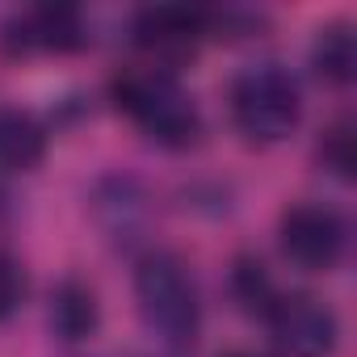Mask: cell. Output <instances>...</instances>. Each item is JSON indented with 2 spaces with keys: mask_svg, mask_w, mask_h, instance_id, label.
Instances as JSON below:
<instances>
[{
  "mask_svg": "<svg viewBox=\"0 0 357 357\" xmlns=\"http://www.w3.org/2000/svg\"><path fill=\"white\" fill-rule=\"evenodd\" d=\"M114 105L160 147L185 151L202 139V109L172 68L135 63L114 76Z\"/></svg>",
  "mask_w": 357,
  "mask_h": 357,
  "instance_id": "6da1fadb",
  "label": "cell"
},
{
  "mask_svg": "<svg viewBox=\"0 0 357 357\" xmlns=\"http://www.w3.org/2000/svg\"><path fill=\"white\" fill-rule=\"evenodd\" d=\"M135 298H139V315L143 324L168 344V349H194V340L202 336V290L190 273V265L168 252H143L135 265Z\"/></svg>",
  "mask_w": 357,
  "mask_h": 357,
  "instance_id": "7a4b0ae2",
  "label": "cell"
},
{
  "mask_svg": "<svg viewBox=\"0 0 357 357\" xmlns=\"http://www.w3.org/2000/svg\"><path fill=\"white\" fill-rule=\"evenodd\" d=\"M227 109L248 143L269 147L294 135L303 118V93L282 63H248L227 89Z\"/></svg>",
  "mask_w": 357,
  "mask_h": 357,
  "instance_id": "3957f363",
  "label": "cell"
},
{
  "mask_svg": "<svg viewBox=\"0 0 357 357\" xmlns=\"http://www.w3.org/2000/svg\"><path fill=\"white\" fill-rule=\"evenodd\" d=\"M278 244L290 265H298L307 273H328L344 261L349 223L328 202H294L278 219Z\"/></svg>",
  "mask_w": 357,
  "mask_h": 357,
  "instance_id": "277c9868",
  "label": "cell"
},
{
  "mask_svg": "<svg viewBox=\"0 0 357 357\" xmlns=\"http://www.w3.org/2000/svg\"><path fill=\"white\" fill-rule=\"evenodd\" d=\"M265 324L282 357H332L336 336H340L336 311L324 298L303 294V290L278 294L273 307L265 311Z\"/></svg>",
  "mask_w": 357,
  "mask_h": 357,
  "instance_id": "5b68a950",
  "label": "cell"
},
{
  "mask_svg": "<svg viewBox=\"0 0 357 357\" xmlns=\"http://www.w3.org/2000/svg\"><path fill=\"white\" fill-rule=\"evenodd\" d=\"M0 43L9 55H72L89 43V26L76 5H34L9 17Z\"/></svg>",
  "mask_w": 357,
  "mask_h": 357,
  "instance_id": "8992f818",
  "label": "cell"
},
{
  "mask_svg": "<svg viewBox=\"0 0 357 357\" xmlns=\"http://www.w3.org/2000/svg\"><path fill=\"white\" fill-rule=\"evenodd\" d=\"M130 34L155 59H185V55L198 51L202 38H211V9H194V5H147V9L135 13Z\"/></svg>",
  "mask_w": 357,
  "mask_h": 357,
  "instance_id": "52a82bcc",
  "label": "cell"
},
{
  "mask_svg": "<svg viewBox=\"0 0 357 357\" xmlns=\"http://www.w3.org/2000/svg\"><path fill=\"white\" fill-rule=\"evenodd\" d=\"M93 215L114 244H135L147 227V194L126 172L101 176L93 190Z\"/></svg>",
  "mask_w": 357,
  "mask_h": 357,
  "instance_id": "ba28073f",
  "label": "cell"
},
{
  "mask_svg": "<svg viewBox=\"0 0 357 357\" xmlns=\"http://www.w3.org/2000/svg\"><path fill=\"white\" fill-rule=\"evenodd\" d=\"M47 324L59 340L68 344H80L89 340L97 328H101V303H97V290L80 278H63L55 290H51V311H47Z\"/></svg>",
  "mask_w": 357,
  "mask_h": 357,
  "instance_id": "9c48e42d",
  "label": "cell"
},
{
  "mask_svg": "<svg viewBox=\"0 0 357 357\" xmlns=\"http://www.w3.org/2000/svg\"><path fill=\"white\" fill-rule=\"evenodd\" d=\"M47 155V126L17 105H0V172H30Z\"/></svg>",
  "mask_w": 357,
  "mask_h": 357,
  "instance_id": "30bf717a",
  "label": "cell"
},
{
  "mask_svg": "<svg viewBox=\"0 0 357 357\" xmlns=\"http://www.w3.org/2000/svg\"><path fill=\"white\" fill-rule=\"evenodd\" d=\"M311 68L332 89L353 84V76H357V38H353L349 22H332V26H324L315 34V43H311Z\"/></svg>",
  "mask_w": 357,
  "mask_h": 357,
  "instance_id": "8fae6325",
  "label": "cell"
},
{
  "mask_svg": "<svg viewBox=\"0 0 357 357\" xmlns=\"http://www.w3.org/2000/svg\"><path fill=\"white\" fill-rule=\"evenodd\" d=\"M231 294H236V303H240L248 315H261V319H265V311L273 307V298H278L282 290H278V282L269 278V269H265L261 257H236V265H231Z\"/></svg>",
  "mask_w": 357,
  "mask_h": 357,
  "instance_id": "7c38bea8",
  "label": "cell"
},
{
  "mask_svg": "<svg viewBox=\"0 0 357 357\" xmlns=\"http://www.w3.org/2000/svg\"><path fill=\"white\" fill-rule=\"evenodd\" d=\"M319 164L328 172H336L340 181H353V122L349 118H340V122H332L324 130V139H319Z\"/></svg>",
  "mask_w": 357,
  "mask_h": 357,
  "instance_id": "4fadbf2b",
  "label": "cell"
},
{
  "mask_svg": "<svg viewBox=\"0 0 357 357\" xmlns=\"http://www.w3.org/2000/svg\"><path fill=\"white\" fill-rule=\"evenodd\" d=\"M22 298H26V273L5 248H0V319H9L22 307Z\"/></svg>",
  "mask_w": 357,
  "mask_h": 357,
  "instance_id": "5bb4252c",
  "label": "cell"
},
{
  "mask_svg": "<svg viewBox=\"0 0 357 357\" xmlns=\"http://www.w3.org/2000/svg\"><path fill=\"white\" fill-rule=\"evenodd\" d=\"M223 357H257V353H244V349H231V353H223Z\"/></svg>",
  "mask_w": 357,
  "mask_h": 357,
  "instance_id": "9a60e30c",
  "label": "cell"
},
{
  "mask_svg": "<svg viewBox=\"0 0 357 357\" xmlns=\"http://www.w3.org/2000/svg\"><path fill=\"white\" fill-rule=\"evenodd\" d=\"M147 357H151V353H147Z\"/></svg>",
  "mask_w": 357,
  "mask_h": 357,
  "instance_id": "2e32d148",
  "label": "cell"
}]
</instances>
